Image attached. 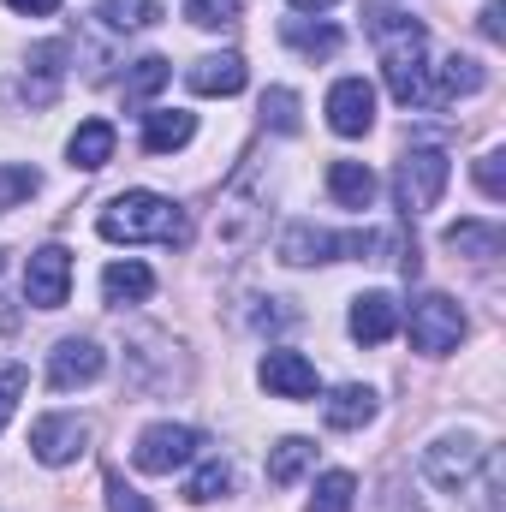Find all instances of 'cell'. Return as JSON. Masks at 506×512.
Listing matches in <instances>:
<instances>
[{"label": "cell", "instance_id": "6da1fadb", "mask_svg": "<svg viewBox=\"0 0 506 512\" xmlns=\"http://www.w3.org/2000/svg\"><path fill=\"white\" fill-rule=\"evenodd\" d=\"M370 42L381 54V72H387V90L399 108H429V36L417 18L393 12V6H370Z\"/></svg>", "mask_w": 506, "mask_h": 512}, {"label": "cell", "instance_id": "7a4b0ae2", "mask_svg": "<svg viewBox=\"0 0 506 512\" xmlns=\"http://www.w3.org/2000/svg\"><path fill=\"white\" fill-rule=\"evenodd\" d=\"M96 233H102L108 245H167V251L191 245L185 209H179L173 197H161V191H120V197L96 215Z\"/></svg>", "mask_w": 506, "mask_h": 512}, {"label": "cell", "instance_id": "3957f363", "mask_svg": "<svg viewBox=\"0 0 506 512\" xmlns=\"http://www.w3.org/2000/svg\"><path fill=\"white\" fill-rule=\"evenodd\" d=\"M381 245H387L381 233H328V227L292 221V227L280 233V262H292V268H310V262H340V256L370 262Z\"/></svg>", "mask_w": 506, "mask_h": 512}, {"label": "cell", "instance_id": "277c9868", "mask_svg": "<svg viewBox=\"0 0 506 512\" xmlns=\"http://www.w3.org/2000/svg\"><path fill=\"white\" fill-rule=\"evenodd\" d=\"M465 328H471V322H465L459 298H447V292H423V298H411V316H405L411 352H423V358H447V352H459Z\"/></svg>", "mask_w": 506, "mask_h": 512}, {"label": "cell", "instance_id": "5b68a950", "mask_svg": "<svg viewBox=\"0 0 506 512\" xmlns=\"http://www.w3.org/2000/svg\"><path fill=\"white\" fill-rule=\"evenodd\" d=\"M447 179H453L447 149H429V143H423V149H405V155H399L393 197H399V209H405V215H423V209H435V203H441Z\"/></svg>", "mask_w": 506, "mask_h": 512}, {"label": "cell", "instance_id": "8992f818", "mask_svg": "<svg viewBox=\"0 0 506 512\" xmlns=\"http://www.w3.org/2000/svg\"><path fill=\"white\" fill-rule=\"evenodd\" d=\"M483 465H489V447L477 435H441V441L423 447V477L435 489H447V495H465Z\"/></svg>", "mask_w": 506, "mask_h": 512}, {"label": "cell", "instance_id": "52a82bcc", "mask_svg": "<svg viewBox=\"0 0 506 512\" xmlns=\"http://www.w3.org/2000/svg\"><path fill=\"white\" fill-rule=\"evenodd\" d=\"M197 447H203V435H197L191 423H149V429L137 435V447H131V465L149 471V477H167V471L191 465Z\"/></svg>", "mask_w": 506, "mask_h": 512}, {"label": "cell", "instance_id": "ba28073f", "mask_svg": "<svg viewBox=\"0 0 506 512\" xmlns=\"http://www.w3.org/2000/svg\"><path fill=\"white\" fill-rule=\"evenodd\" d=\"M24 298H30L36 310H60V304L72 298V251H66V245L30 251V262H24Z\"/></svg>", "mask_w": 506, "mask_h": 512}, {"label": "cell", "instance_id": "9c48e42d", "mask_svg": "<svg viewBox=\"0 0 506 512\" xmlns=\"http://www.w3.org/2000/svg\"><path fill=\"white\" fill-rule=\"evenodd\" d=\"M84 447H90V429L78 417H66V411H48V417L30 423V453L42 465H54V471L72 465V459H84Z\"/></svg>", "mask_w": 506, "mask_h": 512}, {"label": "cell", "instance_id": "30bf717a", "mask_svg": "<svg viewBox=\"0 0 506 512\" xmlns=\"http://www.w3.org/2000/svg\"><path fill=\"white\" fill-rule=\"evenodd\" d=\"M102 370H108V352H102L96 340H60V346L48 352V387H54V393L102 382Z\"/></svg>", "mask_w": 506, "mask_h": 512}, {"label": "cell", "instance_id": "8fae6325", "mask_svg": "<svg viewBox=\"0 0 506 512\" xmlns=\"http://www.w3.org/2000/svg\"><path fill=\"white\" fill-rule=\"evenodd\" d=\"M256 382L268 387L274 399H316V364L304 358V352H286V346H274L262 364H256Z\"/></svg>", "mask_w": 506, "mask_h": 512}, {"label": "cell", "instance_id": "7c38bea8", "mask_svg": "<svg viewBox=\"0 0 506 512\" xmlns=\"http://www.w3.org/2000/svg\"><path fill=\"white\" fill-rule=\"evenodd\" d=\"M328 126L340 131V137H364V131L376 126V90L364 78H340L328 90Z\"/></svg>", "mask_w": 506, "mask_h": 512}, {"label": "cell", "instance_id": "4fadbf2b", "mask_svg": "<svg viewBox=\"0 0 506 512\" xmlns=\"http://www.w3.org/2000/svg\"><path fill=\"white\" fill-rule=\"evenodd\" d=\"M399 334V298L393 292H364L352 298V340L358 346H387Z\"/></svg>", "mask_w": 506, "mask_h": 512}, {"label": "cell", "instance_id": "5bb4252c", "mask_svg": "<svg viewBox=\"0 0 506 512\" xmlns=\"http://www.w3.org/2000/svg\"><path fill=\"white\" fill-rule=\"evenodd\" d=\"M185 84H191L197 96H239V90L251 84V66H245V54H203V60L185 72Z\"/></svg>", "mask_w": 506, "mask_h": 512}, {"label": "cell", "instance_id": "9a60e30c", "mask_svg": "<svg viewBox=\"0 0 506 512\" xmlns=\"http://www.w3.org/2000/svg\"><path fill=\"white\" fill-rule=\"evenodd\" d=\"M376 411H381V399H376V387H364V382H346L322 399V417H328V429H340V435L376 423Z\"/></svg>", "mask_w": 506, "mask_h": 512}, {"label": "cell", "instance_id": "2e32d148", "mask_svg": "<svg viewBox=\"0 0 506 512\" xmlns=\"http://www.w3.org/2000/svg\"><path fill=\"white\" fill-rule=\"evenodd\" d=\"M191 137H197V114H185V108H149L143 114V149L149 155H173Z\"/></svg>", "mask_w": 506, "mask_h": 512}, {"label": "cell", "instance_id": "e0dca14e", "mask_svg": "<svg viewBox=\"0 0 506 512\" xmlns=\"http://www.w3.org/2000/svg\"><path fill=\"white\" fill-rule=\"evenodd\" d=\"M483 66L477 60H465V54H453V60H441L435 66V78H429V108H447V102H459V96H477L483 90Z\"/></svg>", "mask_w": 506, "mask_h": 512}, {"label": "cell", "instance_id": "ac0fdd59", "mask_svg": "<svg viewBox=\"0 0 506 512\" xmlns=\"http://www.w3.org/2000/svg\"><path fill=\"white\" fill-rule=\"evenodd\" d=\"M114 143H120V137H114L108 120H84V126L66 137V161H72L78 173H96V167L114 161Z\"/></svg>", "mask_w": 506, "mask_h": 512}, {"label": "cell", "instance_id": "d6986e66", "mask_svg": "<svg viewBox=\"0 0 506 512\" xmlns=\"http://www.w3.org/2000/svg\"><path fill=\"white\" fill-rule=\"evenodd\" d=\"M376 173L364 167V161H334L328 167V197L340 203V209H370L376 203Z\"/></svg>", "mask_w": 506, "mask_h": 512}, {"label": "cell", "instance_id": "ffe728a7", "mask_svg": "<svg viewBox=\"0 0 506 512\" xmlns=\"http://www.w3.org/2000/svg\"><path fill=\"white\" fill-rule=\"evenodd\" d=\"M149 292H155V274H149L143 262H131V256H126V262H108V268H102V298H108L114 310L143 304Z\"/></svg>", "mask_w": 506, "mask_h": 512}, {"label": "cell", "instance_id": "44dd1931", "mask_svg": "<svg viewBox=\"0 0 506 512\" xmlns=\"http://www.w3.org/2000/svg\"><path fill=\"white\" fill-rule=\"evenodd\" d=\"M310 465H316V441H304V435H286V441L268 447V483H274V489L298 483Z\"/></svg>", "mask_w": 506, "mask_h": 512}, {"label": "cell", "instance_id": "7402d4cb", "mask_svg": "<svg viewBox=\"0 0 506 512\" xmlns=\"http://www.w3.org/2000/svg\"><path fill=\"white\" fill-rule=\"evenodd\" d=\"M227 489H233V465H227V459H203V465L185 477V501H191V507H209V501H221Z\"/></svg>", "mask_w": 506, "mask_h": 512}, {"label": "cell", "instance_id": "603a6c76", "mask_svg": "<svg viewBox=\"0 0 506 512\" xmlns=\"http://www.w3.org/2000/svg\"><path fill=\"white\" fill-rule=\"evenodd\" d=\"M447 251L489 262V256H501V227H489V221H459V227H447Z\"/></svg>", "mask_w": 506, "mask_h": 512}, {"label": "cell", "instance_id": "cb8c5ba5", "mask_svg": "<svg viewBox=\"0 0 506 512\" xmlns=\"http://www.w3.org/2000/svg\"><path fill=\"white\" fill-rule=\"evenodd\" d=\"M298 54H310V60H328V54H340V30L334 24H304V18H286V30H280Z\"/></svg>", "mask_w": 506, "mask_h": 512}, {"label": "cell", "instance_id": "d4e9b609", "mask_svg": "<svg viewBox=\"0 0 506 512\" xmlns=\"http://www.w3.org/2000/svg\"><path fill=\"white\" fill-rule=\"evenodd\" d=\"M352 501H358V477L352 471H322L304 512H352Z\"/></svg>", "mask_w": 506, "mask_h": 512}, {"label": "cell", "instance_id": "484cf974", "mask_svg": "<svg viewBox=\"0 0 506 512\" xmlns=\"http://www.w3.org/2000/svg\"><path fill=\"white\" fill-rule=\"evenodd\" d=\"M96 18L108 30H143L161 18V0H96Z\"/></svg>", "mask_w": 506, "mask_h": 512}, {"label": "cell", "instance_id": "4316f807", "mask_svg": "<svg viewBox=\"0 0 506 512\" xmlns=\"http://www.w3.org/2000/svg\"><path fill=\"white\" fill-rule=\"evenodd\" d=\"M167 78H173V66H167L161 54L137 60V66H131V78H126V102H149V96H155V90H161Z\"/></svg>", "mask_w": 506, "mask_h": 512}, {"label": "cell", "instance_id": "83f0119b", "mask_svg": "<svg viewBox=\"0 0 506 512\" xmlns=\"http://www.w3.org/2000/svg\"><path fill=\"white\" fill-rule=\"evenodd\" d=\"M60 60H66V42H42L36 54H30V72H36V102H48L54 96V84H60Z\"/></svg>", "mask_w": 506, "mask_h": 512}, {"label": "cell", "instance_id": "f1b7e54d", "mask_svg": "<svg viewBox=\"0 0 506 512\" xmlns=\"http://www.w3.org/2000/svg\"><path fill=\"white\" fill-rule=\"evenodd\" d=\"M185 18L197 30H227V24H239V0H185Z\"/></svg>", "mask_w": 506, "mask_h": 512}, {"label": "cell", "instance_id": "f546056e", "mask_svg": "<svg viewBox=\"0 0 506 512\" xmlns=\"http://www.w3.org/2000/svg\"><path fill=\"white\" fill-rule=\"evenodd\" d=\"M262 126H274V131L292 137V131H298V96H292V90H268V96H262Z\"/></svg>", "mask_w": 506, "mask_h": 512}, {"label": "cell", "instance_id": "4dcf8cb0", "mask_svg": "<svg viewBox=\"0 0 506 512\" xmlns=\"http://www.w3.org/2000/svg\"><path fill=\"white\" fill-rule=\"evenodd\" d=\"M24 393H30V370L24 364H0V429L12 423V411H18Z\"/></svg>", "mask_w": 506, "mask_h": 512}, {"label": "cell", "instance_id": "1f68e13d", "mask_svg": "<svg viewBox=\"0 0 506 512\" xmlns=\"http://www.w3.org/2000/svg\"><path fill=\"white\" fill-rule=\"evenodd\" d=\"M36 167H0V215L12 209V203H24V197H36Z\"/></svg>", "mask_w": 506, "mask_h": 512}, {"label": "cell", "instance_id": "d6a6232c", "mask_svg": "<svg viewBox=\"0 0 506 512\" xmlns=\"http://www.w3.org/2000/svg\"><path fill=\"white\" fill-rule=\"evenodd\" d=\"M477 191H483V197H506V155L501 149H489V155L477 161Z\"/></svg>", "mask_w": 506, "mask_h": 512}, {"label": "cell", "instance_id": "836d02e7", "mask_svg": "<svg viewBox=\"0 0 506 512\" xmlns=\"http://www.w3.org/2000/svg\"><path fill=\"white\" fill-rule=\"evenodd\" d=\"M108 512H149V501L131 489L126 477H108Z\"/></svg>", "mask_w": 506, "mask_h": 512}, {"label": "cell", "instance_id": "e575fe53", "mask_svg": "<svg viewBox=\"0 0 506 512\" xmlns=\"http://www.w3.org/2000/svg\"><path fill=\"white\" fill-rule=\"evenodd\" d=\"M501 18H506V6H501V0H489V6H483V36H489V42H501V36H506Z\"/></svg>", "mask_w": 506, "mask_h": 512}, {"label": "cell", "instance_id": "d590c367", "mask_svg": "<svg viewBox=\"0 0 506 512\" xmlns=\"http://www.w3.org/2000/svg\"><path fill=\"white\" fill-rule=\"evenodd\" d=\"M18 18H48V12H60V0H6Z\"/></svg>", "mask_w": 506, "mask_h": 512}, {"label": "cell", "instance_id": "8d00e7d4", "mask_svg": "<svg viewBox=\"0 0 506 512\" xmlns=\"http://www.w3.org/2000/svg\"><path fill=\"white\" fill-rule=\"evenodd\" d=\"M286 6H292V12H328L334 0H286Z\"/></svg>", "mask_w": 506, "mask_h": 512}]
</instances>
